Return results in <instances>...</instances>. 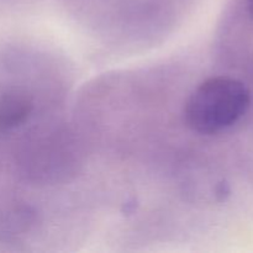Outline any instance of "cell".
<instances>
[{"label":"cell","mask_w":253,"mask_h":253,"mask_svg":"<svg viewBox=\"0 0 253 253\" xmlns=\"http://www.w3.org/2000/svg\"><path fill=\"white\" fill-rule=\"evenodd\" d=\"M247 9H249L250 15H251L253 19V0H247Z\"/></svg>","instance_id":"obj_3"},{"label":"cell","mask_w":253,"mask_h":253,"mask_svg":"<svg viewBox=\"0 0 253 253\" xmlns=\"http://www.w3.org/2000/svg\"><path fill=\"white\" fill-rule=\"evenodd\" d=\"M34 111V100L25 91L9 89L0 93V135L24 125Z\"/></svg>","instance_id":"obj_2"},{"label":"cell","mask_w":253,"mask_h":253,"mask_svg":"<svg viewBox=\"0 0 253 253\" xmlns=\"http://www.w3.org/2000/svg\"><path fill=\"white\" fill-rule=\"evenodd\" d=\"M251 93L246 84L230 77L200 83L184 104V124L200 135H215L234 126L249 111Z\"/></svg>","instance_id":"obj_1"}]
</instances>
